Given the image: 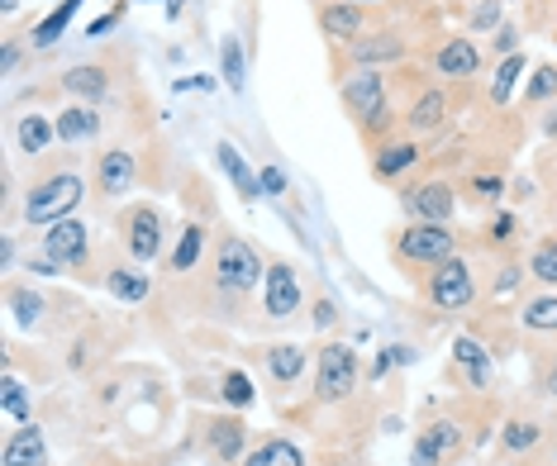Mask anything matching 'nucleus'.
Segmentation results:
<instances>
[{"label":"nucleus","mask_w":557,"mask_h":466,"mask_svg":"<svg viewBox=\"0 0 557 466\" xmlns=\"http://www.w3.org/2000/svg\"><path fill=\"white\" fill-rule=\"evenodd\" d=\"M53 134H58V119L24 115V119H20V129H15V138H20V153H24V158H39L44 148L53 143Z\"/></svg>","instance_id":"obj_24"},{"label":"nucleus","mask_w":557,"mask_h":466,"mask_svg":"<svg viewBox=\"0 0 557 466\" xmlns=\"http://www.w3.org/2000/svg\"><path fill=\"white\" fill-rule=\"evenodd\" d=\"M10 305H15V319L20 324H39L44 319V295H34V291H10Z\"/></svg>","instance_id":"obj_37"},{"label":"nucleus","mask_w":557,"mask_h":466,"mask_svg":"<svg viewBox=\"0 0 557 466\" xmlns=\"http://www.w3.org/2000/svg\"><path fill=\"white\" fill-rule=\"evenodd\" d=\"M344 105L362 124H386V77L376 67H358L344 81Z\"/></svg>","instance_id":"obj_6"},{"label":"nucleus","mask_w":557,"mask_h":466,"mask_svg":"<svg viewBox=\"0 0 557 466\" xmlns=\"http://www.w3.org/2000/svg\"><path fill=\"white\" fill-rule=\"evenodd\" d=\"M100 134V115L91 105H67L58 115V138L62 143H82V138H96Z\"/></svg>","instance_id":"obj_22"},{"label":"nucleus","mask_w":557,"mask_h":466,"mask_svg":"<svg viewBox=\"0 0 557 466\" xmlns=\"http://www.w3.org/2000/svg\"><path fill=\"white\" fill-rule=\"evenodd\" d=\"M510 229H515V219H510V214H500V219H496V234H491V238H496V243H505V238H510Z\"/></svg>","instance_id":"obj_47"},{"label":"nucleus","mask_w":557,"mask_h":466,"mask_svg":"<svg viewBox=\"0 0 557 466\" xmlns=\"http://www.w3.org/2000/svg\"><path fill=\"white\" fill-rule=\"evenodd\" d=\"M334 324V305L329 300H314V329H329Z\"/></svg>","instance_id":"obj_44"},{"label":"nucleus","mask_w":557,"mask_h":466,"mask_svg":"<svg viewBox=\"0 0 557 466\" xmlns=\"http://www.w3.org/2000/svg\"><path fill=\"white\" fill-rule=\"evenodd\" d=\"M348 58L358 62V67H376V72H382L386 62L405 58V39H396V34H358V39L348 43Z\"/></svg>","instance_id":"obj_12"},{"label":"nucleus","mask_w":557,"mask_h":466,"mask_svg":"<svg viewBox=\"0 0 557 466\" xmlns=\"http://www.w3.org/2000/svg\"><path fill=\"white\" fill-rule=\"evenodd\" d=\"M539 438H543V428L539 424H529V419H510L505 424V433H500V443H505V452H534L539 448Z\"/></svg>","instance_id":"obj_33"},{"label":"nucleus","mask_w":557,"mask_h":466,"mask_svg":"<svg viewBox=\"0 0 557 466\" xmlns=\"http://www.w3.org/2000/svg\"><path fill=\"white\" fill-rule=\"evenodd\" d=\"M0 410H5L15 424H29V405H24V386L15 381V376H5V390H0Z\"/></svg>","instance_id":"obj_36"},{"label":"nucleus","mask_w":557,"mask_h":466,"mask_svg":"<svg viewBox=\"0 0 557 466\" xmlns=\"http://www.w3.org/2000/svg\"><path fill=\"white\" fill-rule=\"evenodd\" d=\"M557 96V67L553 62H543V67H534V77L524 81V105H543V100Z\"/></svg>","instance_id":"obj_34"},{"label":"nucleus","mask_w":557,"mask_h":466,"mask_svg":"<svg viewBox=\"0 0 557 466\" xmlns=\"http://www.w3.org/2000/svg\"><path fill=\"white\" fill-rule=\"evenodd\" d=\"M262 310L268 319H290L300 310V276L290 272V262H272L262 276Z\"/></svg>","instance_id":"obj_8"},{"label":"nucleus","mask_w":557,"mask_h":466,"mask_svg":"<svg viewBox=\"0 0 557 466\" xmlns=\"http://www.w3.org/2000/svg\"><path fill=\"white\" fill-rule=\"evenodd\" d=\"M44 257H53L58 267H82L91 257V234H86L82 219H58L48 224L44 234Z\"/></svg>","instance_id":"obj_7"},{"label":"nucleus","mask_w":557,"mask_h":466,"mask_svg":"<svg viewBox=\"0 0 557 466\" xmlns=\"http://www.w3.org/2000/svg\"><path fill=\"white\" fill-rule=\"evenodd\" d=\"M405 210L414 219H429V224H448L453 210H458V196H453L448 181H429L420 191H405Z\"/></svg>","instance_id":"obj_10"},{"label":"nucleus","mask_w":557,"mask_h":466,"mask_svg":"<svg viewBox=\"0 0 557 466\" xmlns=\"http://www.w3.org/2000/svg\"><path fill=\"white\" fill-rule=\"evenodd\" d=\"M519 276H524L519 267H505V276H500V286H496V291H500V295H505V291H515V286H519Z\"/></svg>","instance_id":"obj_46"},{"label":"nucleus","mask_w":557,"mask_h":466,"mask_svg":"<svg viewBox=\"0 0 557 466\" xmlns=\"http://www.w3.org/2000/svg\"><path fill=\"white\" fill-rule=\"evenodd\" d=\"M214 276H220V286L224 291H252V286L262 281V257L252 253V248L244 243V238H224L220 243V262H214Z\"/></svg>","instance_id":"obj_5"},{"label":"nucleus","mask_w":557,"mask_h":466,"mask_svg":"<svg viewBox=\"0 0 557 466\" xmlns=\"http://www.w3.org/2000/svg\"><path fill=\"white\" fill-rule=\"evenodd\" d=\"M206 443H210V452H214L220 462H238V457H244L248 433H244V424H238L234 414H230V419H214V424H210Z\"/></svg>","instance_id":"obj_18"},{"label":"nucleus","mask_w":557,"mask_h":466,"mask_svg":"<svg viewBox=\"0 0 557 466\" xmlns=\"http://www.w3.org/2000/svg\"><path fill=\"white\" fill-rule=\"evenodd\" d=\"M519 319H524V329H534V333H553V329H557V295H534V300H524Z\"/></svg>","instance_id":"obj_31"},{"label":"nucleus","mask_w":557,"mask_h":466,"mask_svg":"<svg viewBox=\"0 0 557 466\" xmlns=\"http://www.w3.org/2000/svg\"><path fill=\"white\" fill-rule=\"evenodd\" d=\"M543 386H548V395L557 400V362H553V367H548V376H543Z\"/></svg>","instance_id":"obj_50"},{"label":"nucleus","mask_w":557,"mask_h":466,"mask_svg":"<svg viewBox=\"0 0 557 466\" xmlns=\"http://www.w3.org/2000/svg\"><path fill=\"white\" fill-rule=\"evenodd\" d=\"M82 205V176L77 172H58L39 181L29 196H24V219L29 224H58L72 219V210Z\"/></svg>","instance_id":"obj_1"},{"label":"nucleus","mask_w":557,"mask_h":466,"mask_svg":"<svg viewBox=\"0 0 557 466\" xmlns=\"http://www.w3.org/2000/svg\"><path fill=\"white\" fill-rule=\"evenodd\" d=\"M434 67H438V77L462 81V77H476V72H481V53H476V43H472V39H453V43H443V48H438Z\"/></svg>","instance_id":"obj_16"},{"label":"nucleus","mask_w":557,"mask_h":466,"mask_svg":"<svg viewBox=\"0 0 557 466\" xmlns=\"http://www.w3.org/2000/svg\"><path fill=\"white\" fill-rule=\"evenodd\" d=\"M120 20H124V5H120V10H110V15H100V20L91 24V39H100V34H110Z\"/></svg>","instance_id":"obj_42"},{"label":"nucleus","mask_w":557,"mask_h":466,"mask_svg":"<svg viewBox=\"0 0 557 466\" xmlns=\"http://www.w3.org/2000/svg\"><path fill=\"white\" fill-rule=\"evenodd\" d=\"M320 29L338 43H352L362 34V5H352V0H329V5H320Z\"/></svg>","instance_id":"obj_15"},{"label":"nucleus","mask_w":557,"mask_h":466,"mask_svg":"<svg viewBox=\"0 0 557 466\" xmlns=\"http://www.w3.org/2000/svg\"><path fill=\"white\" fill-rule=\"evenodd\" d=\"M496 48H500L505 58H510V53H515V34H510V29H500V34H496Z\"/></svg>","instance_id":"obj_49"},{"label":"nucleus","mask_w":557,"mask_h":466,"mask_svg":"<svg viewBox=\"0 0 557 466\" xmlns=\"http://www.w3.org/2000/svg\"><path fill=\"white\" fill-rule=\"evenodd\" d=\"M106 286H110L115 300H124V305H138V300H148V291H153L148 272H138V267H110Z\"/></svg>","instance_id":"obj_20"},{"label":"nucleus","mask_w":557,"mask_h":466,"mask_svg":"<svg viewBox=\"0 0 557 466\" xmlns=\"http://www.w3.org/2000/svg\"><path fill=\"white\" fill-rule=\"evenodd\" d=\"M15 67H20V48H15V43H5V48H0V72L10 77Z\"/></svg>","instance_id":"obj_43"},{"label":"nucleus","mask_w":557,"mask_h":466,"mask_svg":"<svg viewBox=\"0 0 557 466\" xmlns=\"http://www.w3.org/2000/svg\"><path fill=\"white\" fill-rule=\"evenodd\" d=\"M5 466H48V443H44V428L39 424H20L15 433L5 438Z\"/></svg>","instance_id":"obj_13"},{"label":"nucleus","mask_w":557,"mask_h":466,"mask_svg":"<svg viewBox=\"0 0 557 466\" xmlns=\"http://www.w3.org/2000/svg\"><path fill=\"white\" fill-rule=\"evenodd\" d=\"M391 367H396V348H391V352H382V357L372 362V381H382V376H386Z\"/></svg>","instance_id":"obj_45"},{"label":"nucleus","mask_w":557,"mask_h":466,"mask_svg":"<svg viewBox=\"0 0 557 466\" xmlns=\"http://www.w3.org/2000/svg\"><path fill=\"white\" fill-rule=\"evenodd\" d=\"M220 167L230 172V181L238 186V196H244V200H258L262 196V181L248 172V162H244V153H238L234 143H220Z\"/></svg>","instance_id":"obj_25"},{"label":"nucleus","mask_w":557,"mask_h":466,"mask_svg":"<svg viewBox=\"0 0 557 466\" xmlns=\"http://www.w3.org/2000/svg\"><path fill=\"white\" fill-rule=\"evenodd\" d=\"M443 119H448V96H443V91H424L410 105V115H405V124H410L414 134H434Z\"/></svg>","instance_id":"obj_19"},{"label":"nucleus","mask_w":557,"mask_h":466,"mask_svg":"<svg viewBox=\"0 0 557 466\" xmlns=\"http://www.w3.org/2000/svg\"><path fill=\"white\" fill-rule=\"evenodd\" d=\"M200 253H206V229H200V224H186L182 238H176V248H172L168 267L172 272H191L196 262H200Z\"/></svg>","instance_id":"obj_29"},{"label":"nucleus","mask_w":557,"mask_h":466,"mask_svg":"<svg viewBox=\"0 0 557 466\" xmlns=\"http://www.w3.org/2000/svg\"><path fill=\"white\" fill-rule=\"evenodd\" d=\"M224 400H230V405L234 410H244V405H252V381H248V376L244 371H230V376H224Z\"/></svg>","instance_id":"obj_38"},{"label":"nucleus","mask_w":557,"mask_h":466,"mask_svg":"<svg viewBox=\"0 0 557 466\" xmlns=\"http://www.w3.org/2000/svg\"><path fill=\"white\" fill-rule=\"evenodd\" d=\"M258 181H262V191L268 196H286V172L282 167H262Z\"/></svg>","instance_id":"obj_40"},{"label":"nucleus","mask_w":557,"mask_h":466,"mask_svg":"<svg viewBox=\"0 0 557 466\" xmlns=\"http://www.w3.org/2000/svg\"><path fill=\"white\" fill-rule=\"evenodd\" d=\"M220 72H224V86H230V91H244L248 58H244V43H238L234 34H224V43H220Z\"/></svg>","instance_id":"obj_30"},{"label":"nucleus","mask_w":557,"mask_h":466,"mask_svg":"<svg viewBox=\"0 0 557 466\" xmlns=\"http://www.w3.org/2000/svg\"><path fill=\"white\" fill-rule=\"evenodd\" d=\"M77 10H82V0H58L53 15H44L39 24H34V39H29V43H34V48H53L62 34H67V24L77 20Z\"/></svg>","instance_id":"obj_21"},{"label":"nucleus","mask_w":557,"mask_h":466,"mask_svg":"<svg viewBox=\"0 0 557 466\" xmlns=\"http://www.w3.org/2000/svg\"><path fill=\"white\" fill-rule=\"evenodd\" d=\"M543 134H548V138H557V110H553L548 119H543Z\"/></svg>","instance_id":"obj_52"},{"label":"nucleus","mask_w":557,"mask_h":466,"mask_svg":"<svg viewBox=\"0 0 557 466\" xmlns=\"http://www.w3.org/2000/svg\"><path fill=\"white\" fill-rule=\"evenodd\" d=\"M244 466H306V457H300L296 443H286V438H268L262 448H252Z\"/></svg>","instance_id":"obj_27"},{"label":"nucleus","mask_w":557,"mask_h":466,"mask_svg":"<svg viewBox=\"0 0 557 466\" xmlns=\"http://www.w3.org/2000/svg\"><path fill=\"white\" fill-rule=\"evenodd\" d=\"M553 466H557V438H553Z\"/></svg>","instance_id":"obj_54"},{"label":"nucleus","mask_w":557,"mask_h":466,"mask_svg":"<svg viewBox=\"0 0 557 466\" xmlns=\"http://www.w3.org/2000/svg\"><path fill=\"white\" fill-rule=\"evenodd\" d=\"M62 91L77 100H106L110 96V72L96 67V62H82V67L62 72Z\"/></svg>","instance_id":"obj_17"},{"label":"nucleus","mask_w":557,"mask_h":466,"mask_svg":"<svg viewBox=\"0 0 557 466\" xmlns=\"http://www.w3.org/2000/svg\"><path fill=\"white\" fill-rule=\"evenodd\" d=\"M453 357L462 362L467 371H472V386H491V352L476 343V338H458V343H453Z\"/></svg>","instance_id":"obj_28"},{"label":"nucleus","mask_w":557,"mask_h":466,"mask_svg":"<svg viewBox=\"0 0 557 466\" xmlns=\"http://www.w3.org/2000/svg\"><path fill=\"white\" fill-rule=\"evenodd\" d=\"M29 272H39V276H58V262H53V257H39V262H29Z\"/></svg>","instance_id":"obj_48"},{"label":"nucleus","mask_w":557,"mask_h":466,"mask_svg":"<svg viewBox=\"0 0 557 466\" xmlns=\"http://www.w3.org/2000/svg\"><path fill=\"white\" fill-rule=\"evenodd\" d=\"M396 253L405 262H420V267H438V262H448L458 253V234L448 229V224H429V219H414L410 229L400 234Z\"/></svg>","instance_id":"obj_2"},{"label":"nucleus","mask_w":557,"mask_h":466,"mask_svg":"<svg viewBox=\"0 0 557 466\" xmlns=\"http://www.w3.org/2000/svg\"><path fill=\"white\" fill-rule=\"evenodd\" d=\"M472 24L476 29H496L500 24V0H481V10H472Z\"/></svg>","instance_id":"obj_39"},{"label":"nucleus","mask_w":557,"mask_h":466,"mask_svg":"<svg viewBox=\"0 0 557 466\" xmlns=\"http://www.w3.org/2000/svg\"><path fill=\"white\" fill-rule=\"evenodd\" d=\"M472 191H476L481 200H500L505 181H500V176H476V181H472Z\"/></svg>","instance_id":"obj_41"},{"label":"nucleus","mask_w":557,"mask_h":466,"mask_svg":"<svg viewBox=\"0 0 557 466\" xmlns=\"http://www.w3.org/2000/svg\"><path fill=\"white\" fill-rule=\"evenodd\" d=\"M429 300H434L438 310H448V314H458L467 310L476 300V281H472V267H467L462 257H448V262H438L434 272H429Z\"/></svg>","instance_id":"obj_4"},{"label":"nucleus","mask_w":557,"mask_h":466,"mask_svg":"<svg viewBox=\"0 0 557 466\" xmlns=\"http://www.w3.org/2000/svg\"><path fill=\"white\" fill-rule=\"evenodd\" d=\"M519 72H524V53H510L500 62V72H496V81H491V100H510V91H515V81H519Z\"/></svg>","instance_id":"obj_35"},{"label":"nucleus","mask_w":557,"mask_h":466,"mask_svg":"<svg viewBox=\"0 0 557 466\" xmlns=\"http://www.w3.org/2000/svg\"><path fill=\"white\" fill-rule=\"evenodd\" d=\"M182 5L186 0H168V20H182Z\"/></svg>","instance_id":"obj_51"},{"label":"nucleus","mask_w":557,"mask_h":466,"mask_svg":"<svg viewBox=\"0 0 557 466\" xmlns=\"http://www.w3.org/2000/svg\"><path fill=\"white\" fill-rule=\"evenodd\" d=\"M162 214L153 210V205H138V210H129V219H124V243H129V253H134V262H153L158 253H162Z\"/></svg>","instance_id":"obj_9"},{"label":"nucleus","mask_w":557,"mask_h":466,"mask_svg":"<svg viewBox=\"0 0 557 466\" xmlns=\"http://www.w3.org/2000/svg\"><path fill=\"white\" fill-rule=\"evenodd\" d=\"M20 10V0H0V15H15Z\"/></svg>","instance_id":"obj_53"},{"label":"nucleus","mask_w":557,"mask_h":466,"mask_svg":"<svg viewBox=\"0 0 557 466\" xmlns=\"http://www.w3.org/2000/svg\"><path fill=\"white\" fill-rule=\"evenodd\" d=\"M529 276L543 286H557V238L534 243V253H529Z\"/></svg>","instance_id":"obj_32"},{"label":"nucleus","mask_w":557,"mask_h":466,"mask_svg":"<svg viewBox=\"0 0 557 466\" xmlns=\"http://www.w3.org/2000/svg\"><path fill=\"white\" fill-rule=\"evenodd\" d=\"M414 162H420V143H391V148H382V153L372 158V172L382 176V181H391V176L410 172Z\"/></svg>","instance_id":"obj_26"},{"label":"nucleus","mask_w":557,"mask_h":466,"mask_svg":"<svg viewBox=\"0 0 557 466\" xmlns=\"http://www.w3.org/2000/svg\"><path fill=\"white\" fill-rule=\"evenodd\" d=\"M268 371H272V381H276V386L300 381V371H306V348H296V343H276V348L268 352Z\"/></svg>","instance_id":"obj_23"},{"label":"nucleus","mask_w":557,"mask_h":466,"mask_svg":"<svg viewBox=\"0 0 557 466\" xmlns=\"http://www.w3.org/2000/svg\"><path fill=\"white\" fill-rule=\"evenodd\" d=\"M352 386H358V352L348 343H329L320 352V371H314V400L334 405V400H348Z\"/></svg>","instance_id":"obj_3"},{"label":"nucleus","mask_w":557,"mask_h":466,"mask_svg":"<svg viewBox=\"0 0 557 466\" xmlns=\"http://www.w3.org/2000/svg\"><path fill=\"white\" fill-rule=\"evenodd\" d=\"M462 443V433H458V424L453 419H443V424H429L420 438H414V448H410V466H443L448 462V452Z\"/></svg>","instance_id":"obj_11"},{"label":"nucleus","mask_w":557,"mask_h":466,"mask_svg":"<svg viewBox=\"0 0 557 466\" xmlns=\"http://www.w3.org/2000/svg\"><path fill=\"white\" fill-rule=\"evenodd\" d=\"M134 176H138L134 153H124V148H115V153H100V162H96V186H100V196H124V191L134 186Z\"/></svg>","instance_id":"obj_14"}]
</instances>
